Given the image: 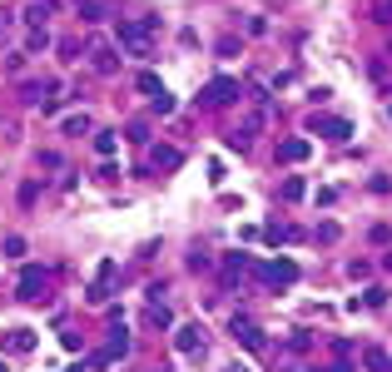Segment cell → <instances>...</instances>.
I'll return each instance as SVG.
<instances>
[{
  "label": "cell",
  "instance_id": "1",
  "mask_svg": "<svg viewBox=\"0 0 392 372\" xmlns=\"http://www.w3.org/2000/svg\"><path fill=\"white\" fill-rule=\"evenodd\" d=\"M154 30H159V15H139V20H119V25H114V40H119L134 60H154Z\"/></svg>",
  "mask_w": 392,
  "mask_h": 372
},
{
  "label": "cell",
  "instance_id": "2",
  "mask_svg": "<svg viewBox=\"0 0 392 372\" xmlns=\"http://www.w3.org/2000/svg\"><path fill=\"white\" fill-rule=\"evenodd\" d=\"M254 273L268 288H293L298 283V263L293 258H268V263H254Z\"/></svg>",
  "mask_w": 392,
  "mask_h": 372
},
{
  "label": "cell",
  "instance_id": "3",
  "mask_svg": "<svg viewBox=\"0 0 392 372\" xmlns=\"http://www.w3.org/2000/svg\"><path fill=\"white\" fill-rule=\"evenodd\" d=\"M15 298H25V303H45L50 298V273H45V268H35V263H25V268H20V283H15Z\"/></svg>",
  "mask_w": 392,
  "mask_h": 372
},
{
  "label": "cell",
  "instance_id": "4",
  "mask_svg": "<svg viewBox=\"0 0 392 372\" xmlns=\"http://www.w3.org/2000/svg\"><path fill=\"white\" fill-rule=\"evenodd\" d=\"M243 90H238V79H229V75H219V79H209L204 85V95H199V105L204 110H223V105H234Z\"/></svg>",
  "mask_w": 392,
  "mask_h": 372
},
{
  "label": "cell",
  "instance_id": "5",
  "mask_svg": "<svg viewBox=\"0 0 392 372\" xmlns=\"http://www.w3.org/2000/svg\"><path fill=\"white\" fill-rule=\"evenodd\" d=\"M308 134H323V139H333V144H347V139H353V124H347L343 114H313V119H308Z\"/></svg>",
  "mask_w": 392,
  "mask_h": 372
},
{
  "label": "cell",
  "instance_id": "6",
  "mask_svg": "<svg viewBox=\"0 0 392 372\" xmlns=\"http://www.w3.org/2000/svg\"><path fill=\"white\" fill-rule=\"evenodd\" d=\"M35 333L30 327H10V333H0V353H10V358H25V353H35Z\"/></svg>",
  "mask_w": 392,
  "mask_h": 372
},
{
  "label": "cell",
  "instance_id": "7",
  "mask_svg": "<svg viewBox=\"0 0 392 372\" xmlns=\"http://www.w3.org/2000/svg\"><path fill=\"white\" fill-rule=\"evenodd\" d=\"M174 347H179L184 358H204V327H199V323L174 327Z\"/></svg>",
  "mask_w": 392,
  "mask_h": 372
},
{
  "label": "cell",
  "instance_id": "8",
  "mask_svg": "<svg viewBox=\"0 0 392 372\" xmlns=\"http://www.w3.org/2000/svg\"><path fill=\"white\" fill-rule=\"evenodd\" d=\"M144 159H149V169H179L184 149H174V144H144Z\"/></svg>",
  "mask_w": 392,
  "mask_h": 372
},
{
  "label": "cell",
  "instance_id": "9",
  "mask_svg": "<svg viewBox=\"0 0 392 372\" xmlns=\"http://www.w3.org/2000/svg\"><path fill=\"white\" fill-rule=\"evenodd\" d=\"M229 333H234V343L249 347V353H263V347H268V343H263V333H258L249 318H234V323H229Z\"/></svg>",
  "mask_w": 392,
  "mask_h": 372
},
{
  "label": "cell",
  "instance_id": "10",
  "mask_svg": "<svg viewBox=\"0 0 392 372\" xmlns=\"http://www.w3.org/2000/svg\"><path fill=\"white\" fill-rule=\"evenodd\" d=\"M114 273H119V263H114V258H105V263H99V273H95V283H90V293H85V298H90V303H105V298H110V278H114Z\"/></svg>",
  "mask_w": 392,
  "mask_h": 372
},
{
  "label": "cell",
  "instance_id": "11",
  "mask_svg": "<svg viewBox=\"0 0 392 372\" xmlns=\"http://www.w3.org/2000/svg\"><path fill=\"white\" fill-rule=\"evenodd\" d=\"M90 55H95V70L105 75V79H110V75H119V60H114V50L105 45V40H90Z\"/></svg>",
  "mask_w": 392,
  "mask_h": 372
},
{
  "label": "cell",
  "instance_id": "12",
  "mask_svg": "<svg viewBox=\"0 0 392 372\" xmlns=\"http://www.w3.org/2000/svg\"><path fill=\"white\" fill-rule=\"evenodd\" d=\"M308 154H313V144H308V139H283L278 144V164H303Z\"/></svg>",
  "mask_w": 392,
  "mask_h": 372
},
{
  "label": "cell",
  "instance_id": "13",
  "mask_svg": "<svg viewBox=\"0 0 392 372\" xmlns=\"http://www.w3.org/2000/svg\"><path fill=\"white\" fill-rule=\"evenodd\" d=\"M60 134L79 139V134H95V124H90V114H65V119H60Z\"/></svg>",
  "mask_w": 392,
  "mask_h": 372
},
{
  "label": "cell",
  "instance_id": "14",
  "mask_svg": "<svg viewBox=\"0 0 392 372\" xmlns=\"http://www.w3.org/2000/svg\"><path fill=\"white\" fill-rule=\"evenodd\" d=\"M55 10H60V0H30V5H25V20H30V25H45Z\"/></svg>",
  "mask_w": 392,
  "mask_h": 372
},
{
  "label": "cell",
  "instance_id": "15",
  "mask_svg": "<svg viewBox=\"0 0 392 372\" xmlns=\"http://www.w3.org/2000/svg\"><path fill=\"white\" fill-rule=\"evenodd\" d=\"M50 50V30L45 25H30V35H25V55H45Z\"/></svg>",
  "mask_w": 392,
  "mask_h": 372
},
{
  "label": "cell",
  "instance_id": "16",
  "mask_svg": "<svg viewBox=\"0 0 392 372\" xmlns=\"http://www.w3.org/2000/svg\"><path fill=\"white\" fill-rule=\"evenodd\" d=\"M144 323H149V327H159V333H164V327H174V313H169L164 303H149V313H144Z\"/></svg>",
  "mask_w": 392,
  "mask_h": 372
},
{
  "label": "cell",
  "instance_id": "17",
  "mask_svg": "<svg viewBox=\"0 0 392 372\" xmlns=\"http://www.w3.org/2000/svg\"><path fill=\"white\" fill-rule=\"evenodd\" d=\"M278 194H283V199H288V203H298V199H303V194H308V184H303V179H298V174H288V179H283V184H278Z\"/></svg>",
  "mask_w": 392,
  "mask_h": 372
},
{
  "label": "cell",
  "instance_id": "18",
  "mask_svg": "<svg viewBox=\"0 0 392 372\" xmlns=\"http://www.w3.org/2000/svg\"><path fill=\"white\" fill-rule=\"evenodd\" d=\"M363 362H367V372H392V358L382 353V347H367V353H363Z\"/></svg>",
  "mask_w": 392,
  "mask_h": 372
},
{
  "label": "cell",
  "instance_id": "19",
  "mask_svg": "<svg viewBox=\"0 0 392 372\" xmlns=\"http://www.w3.org/2000/svg\"><path fill=\"white\" fill-rule=\"evenodd\" d=\"M110 353H114V358H125V353H130V333H125V323H114V327H110Z\"/></svg>",
  "mask_w": 392,
  "mask_h": 372
},
{
  "label": "cell",
  "instance_id": "20",
  "mask_svg": "<svg viewBox=\"0 0 392 372\" xmlns=\"http://www.w3.org/2000/svg\"><path fill=\"white\" fill-rule=\"evenodd\" d=\"M268 238H273V243H298L303 234L293 229V223H268Z\"/></svg>",
  "mask_w": 392,
  "mask_h": 372
},
{
  "label": "cell",
  "instance_id": "21",
  "mask_svg": "<svg viewBox=\"0 0 392 372\" xmlns=\"http://www.w3.org/2000/svg\"><path fill=\"white\" fill-rule=\"evenodd\" d=\"M114 144H119L114 129H95V154H99V159H110V154H114Z\"/></svg>",
  "mask_w": 392,
  "mask_h": 372
},
{
  "label": "cell",
  "instance_id": "22",
  "mask_svg": "<svg viewBox=\"0 0 392 372\" xmlns=\"http://www.w3.org/2000/svg\"><path fill=\"white\" fill-rule=\"evenodd\" d=\"M105 15H110V10L99 5V0H85V5H79V20H85V25H99Z\"/></svg>",
  "mask_w": 392,
  "mask_h": 372
},
{
  "label": "cell",
  "instance_id": "23",
  "mask_svg": "<svg viewBox=\"0 0 392 372\" xmlns=\"http://www.w3.org/2000/svg\"><path fill=\"white\" fill-rule=\"evenodd\" d=\"M139 95H149V99H159V95H164V79H154L149 70H144V75H139Z\"/></svg>",
  "mask_w": 392,
  "mask_h": 372
},
{
  "label": "cell",
  "instance_id": "24",
  "mask_svg": "<svg viewBox=\"0 0 392 372\" xmlns=\"http://www.w3.org/2000/svg\"><path fill=\"white\" fill-rule=\"evenodd\" d=\"M35 199H40V184L25 179V184H20V209H35Z\"/></svg>",
  "mask_w": 392,
  "mask_h": 372
},
{
  "label": "cell",
  "instance_id": "25",
  "mask_svg": "<svg viewBox=\"0 0 392 372\" xmlns=\"http://www.w3.org/2000/svg\"><path fill=\"white\" fill-rule=\"evenodd\" d=\"M338 238H343V229H338L333 219H328V223H318V243H338Z\"/></svg>",
  "mask_w": 392,
  "mask_h": 372
},
{
  "label": "cell",
  "instance_id": "26",
  "mask_svg": "<svg viewBox=\"0 0 392 372\" xmlns=\"http://www.w3.org/2000/svg\"><path fill=\"white\" fill-rule=\"evenodd\" d=\"M0 248H5V258H25V238H20V234H10Z\"/></svg>",
  "mask_w": 392,
  "mask_h": 372
},
{
  "label": "cell",
  "instance_id": "27",
  "mask_svg": "<svg viewBox=\"0 0 392 372\" xmlns=\"http://www.w3.org/2000/svg\"><path fill=\"white\" fill-rule=\"evenodd\" d=\"M149 105H154V114H164V119H169V114H174V95H169V90H164L159 99H149Z\"/></svg>",
  "mask_w": 392,
  "mask_h": 372
},
{
  "label": "cell",
  "instance_id": "28",
  "mask_svg": "<svg viewBox=\"0 0 392 372\" xmlns=\"http://www.w3.org/2000/svg\"><path fill=\"white\" fill-rule=\"evenodd\" d=\"M209 263H214V258H209V248H194V253H189V268H194V273H204Z\"/></svg>",
  "mask_w": 392,
  "mask_h": 372
},
{
  "label": "cell",
  "instance_id": "29",
  "mask_svg": "<svg viewBox=\"0 0 392 372\" xmlns=\"http://www.w3.org/2000/svg\"><path fill=\"white\" fill-rule=\"evenodd\" d=\"M367 273H373V263H367V258H353V263H347V278H367Z\"/></svg>",
  "mask_w": 392,
  "mask_h": 372
},
{
  "label": "cell",
  "instance_id": "30",
  "mask_svg": "<svg viewBox=\"0 0 392 372\" xmlns=\"http://www.w3.org/2000/svg\"><path fill=\"white\" fill-rule=\"evenodd\" d=\"M25 70V50H15V55H5V75H20Z\"/></svg>",
  "mask_w": 392,
  "mask_h": 372
},
{
  "label": "cell",
  "instance_id": "31",
  "mask_svg": "<svg viewBox=\"0 0 392 372\" xmlns=\"http://www.w3.org/2000/svg\"><path fill=\"white\" fill-rule=\"evenodd\" d=\"M130 139H134V144H149V124L134 119V124H130Z\"/></svg>",
  "mask_w": 392,
  "mask_h": 372
},
{
  "label": "cell",
  "instance_id": "32",
  "mask_svg": "<svg viewBox=\"0 0 392 372\" xmlns=\"http://www.w3.org/2000/svg\"><path fill=\"white\" fill-rule=\"evenodd\" d=\"M243 30H249V35H268V20L263 15H249V20H243Z\"/></svg>",
  "mask_w": 392,
  "mask_h": 372
},
{
  "label": "cell",
  "instance_id": "33",
  "mask_svg": "<svg viewBox=\"0 0 392 372\" xmlns=\"http://www.w3.org/2000/svg\"><path fill=\"white\" fill-rule=\"evenodd\" d=\"M382 303H387L382 288H367V293H363V308H382Z\"/></svg>",
  "mask_w": 392,
  "mask_h": 372
},
{
  "label": "cell",
  "instance_id": "34",
  "mask_svg": "<svg viewBox=\"0 0 392 372\" xmlns=\"http://www.w3.org/2000/svg\"><path fill=\"white\" fill-rule=\"evenodd\" d=\"M378 20H382V25L392 20V0H378Z\"/></svg>",
  "mask_w": 392,
  "mask_h": 372
},
{
  "label": "cell",
  "instance_id": "35",
  "mask_svg": "<svg viewBox=\"0 0 392 372\" xmlns=\"http://www.w3.org/2000/svg\"><path fill=\"white\" fill-rule=\"evenodd\" d=\"M333 372H353V367H347V362H338V367H333Z\"/></svg>",
  "mask_w": 392,
  "mask_h": 372
},
{
  "label": "cell",
  "instance_id": "36",
  "mask_svg": "<svg viewBox=\"0 0 392 372\" xmlns=\"http://www.w3.org/2000/svg\"><path fill=\"white\" fill-rule=\"evenodd\" d=\"M387 119H392V99H387Z\"/></svg>",
  "mask_w": 392,
  "mask_h": 372
},
{
  "label": "cell",
  "instance_id": "37",
  "mask_svg": "<svg viewBox=\"0 0 392 372\" xmlns=\"http://www.w3.org/2000/svg\"><path fill=\"white\" fill-rule=\"evenodd\" d=\"M75 5H85V0H75Z\"/></svg>",
  "mask_w": 392,
  "mask_h": 372
},
{
  "label": "cell",
  "instance_id": "38",
  "mask_svg": "<svg viewBox=\"0 0 392 372\" xmlns=\"http://www.w3.org/2000/svg\"><path fill=\"white\" fill-rule=\"evenodd\" d=\"M0 372H5V362H0Z\"/></svg>",
  "mask_w": 392,
  "mask_h": 372
}]
</instances>
